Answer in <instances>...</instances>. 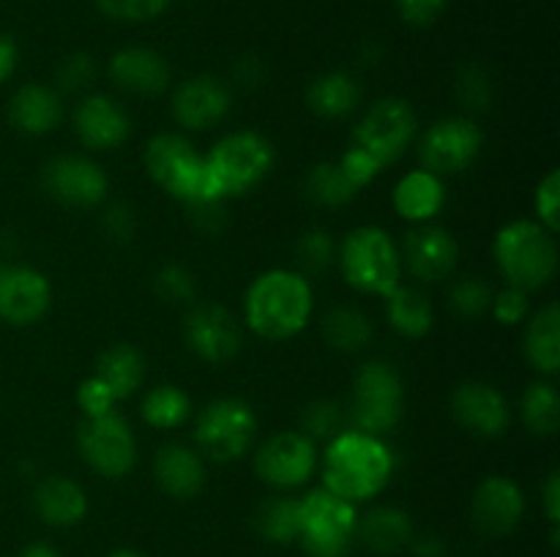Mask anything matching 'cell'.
<instances>
[{"mask_svg":"<svg viewBox=\"0 0 560 557\" xmlns=\"http://www.w3.org/2000/svg\"><path fill=\"white\" fill-rule=\"evenodd\" d=\"M394 475V451L377 435L345 429L328 440L323 453V486L342 500H372L388 486Z\"/></svg>","mask_w":560,"mask_h":557,"instance_id":"1","label":"cell"},{"mask_svg":"<svg viewBox=\"0 0 560 557\" xmlns=\"http://www.w3.org/2000/svg\"><path fill=\"white\" fill-rule=\"evenodd\" d=\"M315 293L310 278L293 268H271L249 284L244 295V320L268 342L293 339L310 325Z\"/></svg>","mask_w":560,"mask_h":557,"instance_id":"2","label":"cell"},{"mask_svg":"<svg viewBox=\"0 0 560 557\" xmlns=\"http://www.w3.org/2000/svg\"><path fill=\"white\" fill-rule=\"evenodd\" d=\"M495 265L506 287L536 293L547 287L558 273L556 233L541 227L536 218H514L495 233L492 244Z\"/></svg>","mask_w":560,"mask_h":557,"instance_id":"3","label":"cell"},{"mask_svg":"<svg viewBox=\"0 0 560 557\" xmlns=\"http://www.w3.org/2000/svg\"><path fill=\"white\" fill-rule=\"evenodd\" d=\"M142 162H145L153 183L162 186L170 197L180 200L184 205L224 202L222 191L217 189L211 173H208L206 156H200L184 134H173V131L156 134L148 142Z\"/></svg>","mask_w":560,"mask_h":557,"instance_id":"4","label":"cell"},{"mask_svg":"<svg viewBox=\"0 0 560 557\" xmlns=\"http://www.w3.org/2000/svg\"><path fill=\"white\" fill-rule=\"evenodd\" d=\"M337 260L345 282L359 293L386 298L394 287L402 284L405 271L399 246L386 229L375 224H364L345 235L342 246L337 249Z\"/></svg>","mask_w":560,"mask_h":557,"instance_id":"5","label":"cell"},{"mask_svg":"<svg viewBox=\"0 0 560 557\" xmlns=\"http://www.w3.org/2000/svg\"><path fill=\"white\" fill-rule=\"evenodd\" d=\"M359 508L326 486L299 497V544L306 557H348L355 541Z\"/></svg>","mask_w":560,"mask_h":557,"instance_id":"6","label":"cell"},{"mask_svg":"<svg viewBox=\"0 0 560 557\" xmlns=\"http://www.w3.org/2000/svg\"><path fill=\"white\" fill-rule=\"evenodd\" d=\"M402 377L386 360H366L353 380V399L348 407L350 429L383 437L402 418Z\"/></svg>","mask_w":560,"mask_h":557,"instance_id":"7","label":"cell"},{"mask_svg":"<svg viewBox=\"0 0 560 557\" xmlns=\"http://www.w3.org/2000/svg\"><path fill=\"white\" fill-rule=\"evenodd\" d=\"M208 173L224 200L260 186L273 167V147L257 131H233L222 137L206 156Z\"/></svg>","mask_w":560,"mask_h":557,"instance_id":"8","label":"cell"},{"mask_svg":"<svg viewBox=\"0 0 560 557\" xmlns=\"http://www.w3.org/2000/svg\"><path fill=\"white\" fill-rule=\"evenodd\" d=\"M257 435V415L244 399L222 396L206 404L195 424V440L213 462H233L252 448Z\"/></svg>","mask_w":560,"mask_h":557,"instance_id":"9","label":"cell"},{"mask_svg":"<svg viewBox=\"0 0 560 557\" xmlns=\"http://www.w3.org/2000/svg\"><path fill=\"white\" fill-rule=\"evenodd\" d=\"M419 118L405 98H381L359 120L350 145L370 153L381 167L397 162L413 142Z\"/></svg>","mask_w":560,"mask_h":557,"instance_id":"10","label":"cell"},{"mask_svg":"<svg viewBox=\"0 0 560 557\" xmlns=\"http://www.w3.org/2000/svg\"><path fill=\"white\" fill-rule=\"evenodd\" d=\"M485 147V134L468 115H448L435 120L419 140L421 169L446 178L459 175L479 158Z\"/></svg>","mask_w":560,"mask_h":557,"instance_id":"11","label":"cell"},{"mask_svg":"<svg viewBox=\"0 0 560 557\" xmlns=\"http://www.w3.org/2000/svg\"><path fill=\"white\" fill-rule=\"evenodd\" d=\"M77 446L88 467L96 470L104 478H124L135 470L137 440L129 420L124 415L104 413L96 418H85L77 429Z\"/></svg>","mask_w":560,"mask_h":557,"instance_id":"12","label":"cell"},{"mask_svg":"<svg viewBox=\"0 0 560 557\" xmlns=\"http://www.w3.org/2000/svg\"><path fill=\"white\" fill-rule=\"evenodd\" d=\"M317 462V442H312L304 431H279L255 451L257 478L279 491L304 486L315 475Z\"/></svg>","mask_w":560,"mask_h":557,"instance_id":"13","label":"cell"},{"mask_svg":"<svg viewBox=\"0 0 560 557\" xmlns=\"http://www.w3.org/2000/svg\"><path fill=\"white\" fill-rule=\"evenodd\" d=\"M42 186L52 200L71 208L102 205L109 191L107 173L96 162L74 153H63L44 164Z\"/></svg>","mask_w":560,"mask_h":557,"instance_id":"14","label":"cell"},{"mask_svg":"<svg viewBox=\"0 0 560 557\" xmlns=\"http://www.w3.org/2000/svg\"><path fill=\"white\" fill-rule=\"evenodd\" d=\"M184 339L191 353L208 364H228L244 344L238 320L222 304L191 306L184 317Z\"/></svg>","mask_w":560,"mask_h":557,"instance_id":"15","label":"cell"},{"mask_svg":"<svg viewBox=\"0 0 560 557\" xmlns=\"http://www.w3.org/2000/svg\"><path fill=\"white\" fill-rule=\"evenodd\" d=\"M402 271L421 284H438L454 273L459 262V244L448 229L438 224H419L405 235L399 246Z\"/></svg>","mask_w":560,"mask_h":557,"instance_id":"16","label":"cell"},{"mask_svg":"<svg viewBox=\"0 0 560 557\" xmlns=\"http://www.w3.org/2000/svg\"><path fill=\"white\" fill-rule=\"evenodd\" d=\"M52 304L47 276L31 265L3 262L0 265V320L25 328L42 320Z\"/></svg>","mask_w":560,"mask_h":557,"instance_id":"17","label":"cell"},{"mask_svg":"<svg viewBox=\"0 0 560 557\" xmlns=\"http://www.w3.org/2000/svg\"><path fill=\"white\" fill-rule=\"evenodd\" d=\"M170 107H173V118L180 129L206 131L228 118L230 107H233V91L219 76L197 74L175 87Z\"/></svg>","mask_w":560,"mask_h":557,"instance_id":"18","label":"cell"},{"mask_svg":"<svg viewBox=\"0 0 560 557\" xmlns=\"http://www.w3.org/2000/svg\"><path fill=\"white\" fill-rule=\"evenodd\" d=\"M525 517V495L517 481L506 475H490L481 481L470 500V519L479 528V533L490 538L514 533Z\"/></svg>","mask_w":560,"mask_h":557,"instance_id":"19","label":"cell"},{"mask_svg":"<svg viewBox=\"0 0 560 557\" xmlns=\"http://www.w3.org/2000/svg\"><path fill=\"white\" fill-rule=\"evenodd\" d=\"M452 415L459 426L479 437H501L512 424V407L506 396L495 386L479 380L457 386V391L452 393Z\"/></svg>","mask_w":560,"mask_h":557,"instance_id":"20","label":"cell"},{"mask_svg":"<svg viewBox=\"0 0 560 557\" xmlns=\"http://www.w3.org/2000/svg\"><path fill=\"white\" fill-rule=\"evenodd\" d=\"M71 123L82 145L93 151H113L120 142H126L131 131L129 112L107 93H91L82 98L74 107Z\"/></svg>","mask_w":560,"mask_h":557,"instance_id":"21","label":"cell"},{"mask_svg":"<svg viewBox=\"0 0 560 557\" xmlns=\"http://www.w3.org/2000/svg\"><path fill=\"white\" fill-rule=\"evenodd\" d=\"M107 74L120 91L131 96H159L170 87L173 71L164 55L148 47H126L109 58Z\"/></svg>","mask_w":560,"mask_h":557,"instance_id":"22","label":"cell"},{"mask_svg":"<svg viewBox=\"0 0 560 557\" xmlns=\"http://www.w3.org/2000/svg\"><path fill=\"white\" fill-rule=\"evenodd\" d=\"M153 478L164 495L175 500H191L206 486V464L195 448L184 442H167L153 457Z\"/></svg>","mask_w":560,"mask_h":557,"instance_id":"23","label":"cell"},{"mask_svg":"<svg viewBox=\"0 0 560 557\" xmlns=\"http://www.w3.org/2000/svg\"><path fill=\"white\" fill-rule=\"evenodd\" d=\"M33 508L49 528H74L88 513V495L69 475H47L33 491Z\"/></svg>","mask_w":560,"mask_h":557,"instance_id":"24","label":"cell"},{"mask_svg":"<svg viewBox=\"0 0 560 557\" xmlns=\"http://www.w3.org/2000/svg\"><path fill=\"white\" fill-rule=\"evenodd\" d=\"M60 118H63L60 93L42 82H27L9 102L11 126L27 137L49 134L60 123Z\"/></svg>","mask_w":560,"mask_h":557,"instance_id":"25","label":"cell"},{"mask_svg":"<svg viewBox=\"0 0 560 557\" xmlns=\"http://www.w3.org/2000/svg\"><path fill=\"white\" fill-rule=\"evenodd\" d=\"M413 535V519L397 506L370 508L355 524V541H361L372 555H399L408 549Z\"/></svg>","mask_w":560,"mask_h":557,"instance_id":"26","label":"cell"},{"mask_svg":"<svg viewBox=\"0 0 560 557\" xmlns=\"http://www.w3.org/2000/svg\"><path fill=\"white\" fill-rule=\"evenodd\" d=\"M392 200L394 211L405 222L430 224L441 213L443 202H446V186L438 175L427 173V169H413V173L399 178V183L394 186Z\"/></svg>","mask_w":560,"mask_h":557,"instance_id":"27","label":"cell"},{"mask_svg":"<svg viewBox=\"0 0 560 557\" xmlns=\"http://www.w3.org/2000/svg\"><path fill=\"white\" fill-rule=\"evenodd\" d=\"M523 349L528 364L539 375L556 377L560 369V309L556 300L528 315Z\"/></svg>","mask_w":560,"mask_h":557,"instance_id":"28","label":"cell"},{"mask_svg":"<svg viewBox=\"0 0 560 557\" xmlns=\"http://www.w3.org/2000/svg\"><path fill=\"white\" fill-rule=\"evenodd\" d=\"M386 320L397 333L408 339H421L435 325V309L424 289L419 287H394L386 295Z\"/></svg>","mask_w":560,"mask_h":557,"instance_id":"29","label":"cell"},{"mask_svg":"<svg viewBox=\"0 0 560 557\" xmlns=\"http://www.w3.org/2000/svg\"><path fill=\"white\" fill-rule=\"evenodd\" d=\"M306 104L317 118H345L361 104V85L348 71H328L312 82L306 91Z\"/></svg>","mask_w":560,"mask_h":557,"instance_id":"30","label":"cell"},{"mask_svg":"<svg viewBox=\"0 0 560 557\" xmlns=\"http://www.w3.org/2000/svg\"><path fill=\"white\" fill-rule=\"evenodd\" d=\"M93 375L113 391V396L129 399L137 388L145 380V358L131 344H113L104 349L96 360V371Z\"/></svg>","mask_w":560,"mask_h":557,"instance_id":"31","label":"cell"},{"mask_svg":"<svg viewBox=\"0 0 560 557\" xmlns=\"http://www.w3.org/2000/svg\"><path fill=\"white\" fill-rule=\"evenodd\" d=\"M323 339L331 344L339 353H359L375 336V325H372L370 315L361 311L359 306L339 304L323 315Z\"/></svg>","mask_w":560,"mask_h":557,"instance_id":"32","label":"cell"},{"mask_svg":"<svg viewBox=\"0 0 560 557\" xmlns=\"http://www.w3.org/2000/svg\"><path fill=\"white\" fill-rule=\"evenodd\" d=\"M255 530L271 544H295L299 541V497H266L255 511Z\"/></svg>","mask_w":560,"mask_h":557,"instance_id":"33","label":"cell"},{"mask_svg":"<svg viewBox=\"0 0 560 557\" xmlns=\"http://www.w3.org/2000/svg\"><path fill=\"white\" fill-rule=\"evenodd\" d=\"M140 413L142 420L153 429H178L189 420L191 399L178 386H156L145 393Z\"/></svg>","mask_w":560,"mask_h":557,"instance_id":"34","label":"cell"},{"mask_svg":"<svg viewBox=\"0 0 560 557\" xmlns=\"http://www.w3.org/2000/svg\"><path fill=\"white\" fill-rule=\"evenodd\" d=\"M523 420L536 437H552L560 426V396L550 380H536L523 393Z\"/></svg>","mask_w":560,"mask_h":557,"instance_id":"35","label":"cell"},{"mask_svg":"<svg viewBox=\"0 0 560 557\" xmlns=\"http://www.w3.org/2000/svg\"><path fill=\"white\" fill-rule=\"evenodd\" d=\"M304 189L306 197L320 208H342L359 194V189L345 178L342 167H339L337 162L315 164V167L310 169V175H306Z\"/></svg>","mask_w":560,"mask_h":557,"instance_id":"36","label":"cell"},{"mask_svg":"<svg viewBox=\"0 0 560 557\" xmlns=\"http://www.w3.org/2000/svg\"><path fill=\"white\" fill-rule=\"evenodd\" d=\"M348 429V413L334 399H315L306 404L304 418H301V431L312 442H328Z\"/></svg>","mask_w":560,"mask_h":557,"instance_id":"37","label":"cell"},{"mask_svg":"<svg viewBox=\"0 0 560 557\" xmlns=\"http://www.w3.org/2000/svg\"><path fill=\"white\" fill-rule=\"evenodd\" d=\"M293 254L301 276H306V273H323L337 260V244H334L331 233L315 227L299 235V240L293 246Z\"/></svg>","mask_w":560,"mask_h":557,"instance_id":"38","label":"cell"},{"mask_svg":"<svg viewBox=\"0 0 560 557\" xmlns=\"http://www.w3.org/2000/svg\"><path fill=\"white\" fill-rule=\"evenodd\" d=\"M492 295H495V289L490 282H485L481 276H465L448 289V306L465 320H476V317L490 311Z\"/></svg>","mask_w":560,"mask_h":557,"instance_id":"39","label":"cell"},{"mask_svg":"<svg viewBox=\"0 0 560 557\" xmlns=\"http://www.w3.org/2000/svg\"><path fill=\"white\" fill-rule=\"evenodd\" d=\"M454 96L465 112H487L492 104V80L481 66L468 63L454 80Z\"/></svg>","mask_w":560,"mask_h":557,"instance_id":"40","label":"cell"},{"mask_svg":"<svg viewBox=\"0 0 560 557\" xmlns=\"http://www.w3.org/2000/svg\"><path fill=\"white\" fill-rule=\"evenodd\" d=\"M98 74L96 60L88 52H71L55 69V91L85 93Z\"/></svg>","mask_w":560,"mask_h":557,"instance_id":"41","label":"cell"},{"mask_svg":"<svg viewBox=\"0 0 560 557\" xmlns=\"http://www.w3.org/2000/svg\"><path fill=\"white\" fill-rule=\"evenodd\" d=\"M153 284H156L159 298L167 300V304H191L197 295L195 276L184 265H175V262L159 268Z\"/></svg>","mask_w":560,"mask_h":557,"instance_id":"42","label":"cell"},{"mask_svg":"<svg viewBox=\"0 0 560 557\" xmlns=\"http://www.w3.org/2000/svg\"><path fill=\"white\" fill-rule=\"evenodd\" d=\"M104 16L118 22H148L164 14L170 0H93Z\"/></svg>","mask_w":560,"mask_h":557,"instance_id":"43","label":"cell"},{"mask_svg":"<svg viewBox=\"0 0 560 557\" xmlns=\"http://www.w3.org/2000/svg\"><path fill=\"white\" fill-rule=\"evenodd\" d=\"M534 208H536V222L547 227L550 233H558L560 227V173L550 169L545 178L539 180L534 191Z\"/></svg>","mask_w":560,"mask_h":557,"instance_id":"44","label":"cell"},{"mask_svg":"<svg viewBox=\"0 0 560 557\" xmlns=\"http://www.w3.org/2000/svg\"><path fill=\"white\" fill-rule=\"evenodd\" d=\"M490 311L495 315V320L501 325H520V322L528 320L530 315V300L528 293L517 287H503L501 293L492 295Z\"/></svg>","mask_w":560,"mask_h":557,"instance_id":"45","label":"cell"},{"mask_svg":"<svg viewBox=\"0 0 560 557\" xmlns=\"http://www.w3.org/2000/svg\"><path fill=\"white\" fill-rule=\"evenodd\" d=\"M339 167H342V173H345V178L350 180V183L355 186V189H364V186H370L372 180L377 178V175H381V164L375 162V158L370 156V153L366 151H361V147H355V145H350L348 151L342 153V158H339Z\"/></svg>","mask_w":560,"mask_h":557,"instance_id":"46","label":"cell"},{"mask_svg":"<svg viewBox=\"0 0 560 557\" xmlns=\"http://www.w3.org/2000/svg\"><path fill=\"white\" fill-rule=\"evenodd\" d=\"M115 402H118V399L113 396V391H109L96 375L88 377V380L80 382V388H77V404H80V410L85 413V418L113 413Z\"/></svg>","mask_w":560,"mask_h":557,"instance_id":"47","label":"cell"},{"mask_svg":"<svg viewBox=\"0 0 560 557\" xmlns=\"http://www.w3.org/2000/svg\"><path fill=\"white\" fill-rule=\"evenodd\" d=\"M397 3L399 16H402L408 25H432L438 16L446 11L448 0H394Z\"/></svg>","mask_w":560,"mask_h":557,"instance_id":"48","label":"cell"},{"mask_svg":"<svg viewBox=\"0 0 560 557\" xmlns=\"http://www.w3.org/2000/svg\"><path fill=\"white\" fill-rule=\"evenodd\" d=\"M104 229H107L109 238L115 240H129L135 235V213H131L129 205H113L107 213H104Z\"/></svg>","mask_w":560,"mask_h":557,"instance_id":"49","label":"cell"},{"mask_svg":"<svg viewBox=\"0 0 560 557\" xmlns=\"http://www.w3.org/2000/svg\"><path fill=\"white\" fill-rule=\"evenodd\" d=\"M541 497H545L547 519H550L552 530H558V524H560V475H558V470H552V473L547 475Z\"/></svg>","mask_w":560,"mask_h":557,"instance_id":"50","label":"cell"},{"mask_svg":"<svg viewBox=\"0 0 560 557\" xmlns=\"http://www.w3.org/2000/svg\"><path fill=\"white\" fill-rule=\"evenodd\" d=\"M410 552H413V557H448L446 541L435 533L419 535V538L413 535V541H410Z\"/></svg>","mask_w":560,"mask_h":557,"instance_id":"51","label":"cell"},{"mask_svg":"<svg viewBox=\"0 0 560 557\" xmlns=\"http://www.w3.org/2000/svg\"><path fill=\"white\" fill-rule=\"evenodd\" d=\"M233 76L241 82V85H246V87L260 85V80H262V63H260V60H257V58H241L238 63H235Z\"/></svg>","mask_w":560,"mask_h":557,"instance_id":"52","label":"cell"},{"mask_svg":"<svg viewBox=\"0 0 560 557\" xmlns=\"http://www.w3.org/2000/svg\"><path fill=\"white\" fill-rule=\"evenodd\" d=\"M16 58H20V52H16L14 38L0 33V82H5L11 74H14Z\"/></svg>","mask_w":560,"mask_h":557,"instance_id":"53","label":"cell"},{"mask_svg":"<svg viewBox=\"0 0 560 557\" xmlns=\"http://www.w3.org/2000/svg\"><path fill=\"white\" fill-rule=\"evenodd\" d=\"M20 557H60V552L52 544H47V541H33V544H27L20 552Z\"/></svg>","mask_w":560,"mask_h":557,"instance_id":"54","label":"cell"},{"mask_svg":"<svg viewBox=\"0 0 560 557\" xmlns=\"http://www.w3.org/2000/svg\"><path fill=\"white\" fill-rule=\"evenodd\" d=\"M109 557H142V555H140V552H135V549H118V552H113Z\"/></svg>","mask_w":560,"mask_h":557,"instance_id":"55","label":"cell"}]
</instances>
